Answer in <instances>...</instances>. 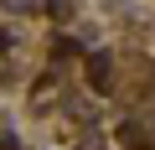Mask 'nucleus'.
I'll list each match as a JSON object with an SVG mask.
<instances>
[{"mask_svg":"<svg viewBox=\"0 0 155 150\" xmlns=\"http://www.w3.org/2000/svg\"><path fill=\"white\" fill-rule=\"evenodd\" d=\"M88 72H93V83H104V78H109V57H104V52H98V57H93V67H88Z\"/></svg>","mask_w":155,"mask_h":150,"instance_id":"1","label":"nucleus"}]
</instances>
